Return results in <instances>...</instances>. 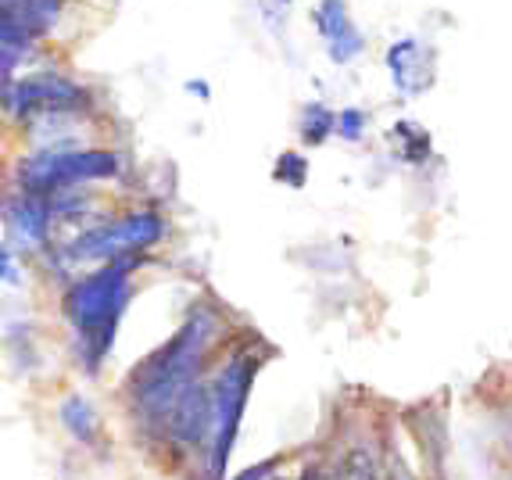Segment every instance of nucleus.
Returning <instances> with one entry per match:
<instances>
[{"label": "nucleus", "mask_w": 512, "mask_h": 480, "mask_svg": "<svg viewBox=\"0 0 512 480\" xmlns=\"http://www.w3.org/2000/svg\"><path fill=\"white\" fill-rule=\"evenodd\" d=\"M215 330H219L215 312L197 309L176 330V337L169 344H162L158 352L147 355L133 369L126 391H129V405H133V416H137V423L144 430L165 438V427H169L176 405L201 384V369H205Z\"/></svg>", "instance_id": "obj_1"}, {"label": "nucleus", "mask_w": 512, "mask_h": 480, "mask_svg": "<svg viewBox=\"0 0 512 480\" xmlns=\"http://www.w3.org/2000/svg\"><path fill=\"white\" fill-rule=\"evenodd\" d=\"M129 273H133V258L108 262L104 269L72 283L69 298H65V312L76 330L79 362L86 366V373H97V366L108 359L111 344H115L119 319L129 305Z\"/></svg>", "instance_id": "obj_2"}, {"label": "nucleus", "mask_w": 512, "mask_h": 480, "mask_svg": "<svg viewBox=\"0 0 512 480\" xmlns=\"http://www.w3.org/2000/svg\"><path fill=\"white\" fill-rule=\"evenodd\" d=\"M258 359L255 355H233L212 380V445H208V480L226 477L233 445H237L240 420L248 409L251 384H255Z\"/></svg>", "instance_id": "obj_3"}, {"label": "nucleus", "mask_w": 512, "mask_h": 480, "mask_svg": "<svg viewBox=\"0 0 512 480\" xmlns=\"http://www.w3.org/2000/svg\"><path fill=\"white\" fill-rule=\"evenodd\" d=\"M119 172V158L97 147H43L18 165V187L22 194L51 198L65 187H83L94 180H111Z\"/></svg>", "instance_id": "obj_4"}, {"label": "nucleus", "mask_w": 512, "mask_h": 480, "mask_svg": "<svg viewBox=\"0 0 512 480\" xmlns=\"http://www.w3.org/2000/svg\"><path fill=\"white\" fill-rule=\"evenodd\" d=\"M165 233L162 215L154 212H133L122 215L115 223H104L97 230L79 233L69 244V262H119V258H133L137 251L154 248Z\"/></svg>", "instance_id": "obj_5"}, {"label": "nucleus", "mask_w": 512, "mask_h": 480, "mask_svg": "<svg viewBox=\"0 0 512 480\" xmlns=\"http://www.w3.org/2000/svg\"><path fill=\"white\" fill-rule=\"evenodd\" d=\"M4 104L18 119H33V115L47 119V115H65L83 108L86 90L72 83V79L58 76V72H36V76H26L22 83L4 86Z\"/></svg>", "instance_id": "obj_6"}, {"label": "nucleus", "mask_w": 512, "mask_h": 480, "mask_svg": "<svg viewBox=\"0 0 512 480\" xmlns=\"http://www.w3.org/2000/svg\"><path fill=\"white\" fill-rule=\"evenodd\" d=\"M54 212L51 201L40 198V194H18L15 201H8V230L22 251H33L47 244V233H51Z\"/></svg>", "instance_id": "obj_7"}, {"label": "nucleus", "mask_w": 512, "mask_h": 480, "mask_svg": "<svg viewBox=\"0 0 512 480\" xmlns=\"http://www.w3.org/2000/svg\"><path fill=\"white\" fill-rule=\"evenodd\" d=\"M312 18H316L319 36L326 40V51H330V58L337 61V65H344V61H351V58H359L362 47H366V40H362L359 29L351 26L344 0H323Z\"/></svg>", "instance_id": "obj_8"}, {"label": "nucleus", "mask_w": 512, "mask_h": 480, "mask_svg": "<svg viewBox=\"0 0 512 480\" xmlns=\"http://www.w3.org/2000/svg\"><path fill=\"white\" fill-rule=\"evenodd\" d=\"M387 69H391L394 86L402 94H419L430 83V76H434V58H430V51L416 36H405V40H398L387 51Z\"/></svg>", "instance_id": "obj_9"}, {"label": "nucleus", "mask_w": 512, "mask_h": 480, "mask_svg": "<svg viewBox=\"0 0 512 480\" xmlns=\"http://www.w3.org/2000/svg\"><path fill=\"white\" fill-rule=\"evenodd\" d=\"M61 0H4V15L15 26H22L29 36H43L58 22Z\"/></svg>", "instance_id": "obj_10"}, {"label": "nucleus", "mask_w": 512, "mask_h": 480, "mask_svg": "<svg viewBox=\"0 0 512 480\" xmlns=\"http://www.w3.org/2000/svg\"><path fill=\"white\" fill-rule=\"evenodd\" d=\"M58 420H61V427L69 430L72 438L79 441V445H97V438H101V420H97L94 405L86 402L83 395L65 398L61 409H58Z\"/></svg>", "instance_id": "obj_11"}, {"label": "nucleus", "mask_w": 512, "mask_h": 480, "mask_svg": "<svg viewBox=\"0 0 512 480\" xmlns=\"http://www.w3.org/2000/svg\"><path fill=\"white\" fill-rule=\"evenodd\" d=\"M330 133H337V115L323 104H308L305 108V119H301V137L308 144H323Z\"/></svg>", "instance_id": "obj_12"}, {"label": "nucleus", "mask_w": 512, "mask_h": 480, "mask_svg": "<svg viewBox=\"0 0 512 480\" xmlns=\"http://www.w3.org/2000/svg\"><path fill=\"white\" fill-rule=\"evenodd\" d=\"M47 201H51L54 219H76V215H86V208H90V194L79 187L58 190V194H51Z\"/></svg>", "instance_id": "obj_13"}, {"label": "nucleus", "mask_w": 512, "mask_h": 480, "mask_svg": "<svg viewBox=\"0 0 512 480\" xmlns=\"http://www.w3.org/2000/svg\"><path fill=\"white\" fill-rule=\"evenodd\" d=\"M308 176V162L305 155H298V151H287V155H280V162H276V180L287 183V187H301Z\"/></svg>", "instance_id": "obj_14"}, {"label": "nucleus", "mask_w": 512, "mask_h": 480, "mask_svg": "<svg viewBox=\"0 0 512 480\" xmlns=\"http://www.w3.org/2000/svg\"><path fill=\"white\" fill-rule=\"evenodd\" d=\"M394 133H398V137L405 140V158H409V162H423V158L430 155L427 133L412 129V122H398V126H394Z\"/></svg>", "instance_id": "obj_15"}, {"label": "nucleus", "mask_w": 512, "mask_h": 480, "mask_svg": "<svg viewBox=\"0 0 512 480\" xmlns=\"http://www.w3.org/2000/svg\"><path fill=\"white\" fill-rule=\"evenodd\" d=\"M337 133H341L344 140H359L362 133H366V115H362L359 108H344V112H337Z\"/></svg>", "instance_id": "obj_16"}, {"label": "nucleus", "mask_w": 512, "mask_h": 480, "mask_svg": "<svg viewBox=\"0 0 512 480\" xmlns=\"http://www.w3.org/2000/svg\"><path fill=\"white\" fill-rule=\"evenodd\" d=\"M344 480H376V466L373 459H369L366 452H355L351 455V463H348V477Z\"/></svg>", "instance_id": "obj_17"}, {"label": "nucleus", "mask_w": 512, "mask_h": 480, "mask_svg": "<svg viewBox=\"0 0 512 480\" xmlns=\"http://www.w3.org/2000/svg\"><path fill=\"white\" fill-rule=\"evenodd\" d=\"M0 266H4V283H18V269H15V248L11 244H4V251H0Z\"/></svg>", "instance_id": "obj_18"}, {"label": "nucleus", "mask_w": 512, "mask_h": 480, "mask_svg": "<svg viewBox=\"0 0 512 480\" xmlns=\"http://www.w3.org/2000/svg\"><path fill=\"white\" fill-rule=\"evenodd\" d=\"M273 470V463H258V466H251V470H244V473H237L233 480H265V473Z\"/></svg>", "instance_id": "obj_19"}, {"label": "nucleus", "mask_w": 512, "mask_h": 480, "mask_svg": "<svg viewBox=\"0 0 512 480\" xmlns=\"http://www.w3.org/2000/svg\"><path fill=\"white\" fill-rule=\"evenodd\" d=\"M187 90H190V94H201V101H208V94H212V90H208V83H187Z\"/></svg>", "instance_id": "obj_20"}, {"label": "nucleus", "mask_w": 512, "mask_h": 480, "mask_svg": "<svg viewBox=\"0 0 512 480\" xmlns=\"http://www.w3.org/2000/svg\"><path fill=\"white\" fill-rule=\"evenodd\" d=\"M301 480H323V477H319L316 470H308V473H305V477H301Z\"/></svg>", "instance_id": "obj_21"}]
</instances>
